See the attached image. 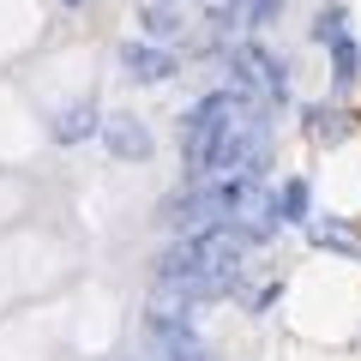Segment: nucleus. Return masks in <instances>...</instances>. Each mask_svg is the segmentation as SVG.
<instances>
[{
	"label": "nucleus",
	"instance_id": "obj_1",
	"mask_svg": "<svg viewBox=\"0 0 361 361\" xmlns=\"http://www.w3.org/2000/svg\"><path fill=\"white\" fill-rule=\"evenodd\" d=\"M247 235L235 223H205V229H187L180 247H169L157 259V295L163 301H217L235 289V271H241V253H247Z\"/></svg>",
	"mask_w": 361,
	"mask_h": 361
},
{
	"label": "nucleus",
	"instance_id": "obj_2",
	"mask_svg": "<svg viewBox=\"0 0 361 361\" xmlns=\"http://www.w3.org/2000/svg\"><path fill=\"white\" fill-rule=\"evenodd\" d=\"M229 103H235V85L199 97V103L180 115V157H187V175H193V180H205V169H211V151H217V133H223Z\"/></svg>",
	"mask_w": 361,
	"mask_h": 361
},
{
	"label": "nucleus",
	"instance_id": "obj_3",
	"mask_svg": "<svg viewBox=\"0 0 361 361\" xmlns=\"http://www.w3.org/2000/svg\"><path fill=\"white\" fill-rule=\"evenodd\" d=\"M229 85L247 90V97H259L265 109L289 97V73H283V61H277L271 49H259V42H235V49H229Z\"/></svg>",
	"mask_w": 361,
	"mask_h": 361
},
{
	"label": "nucleus",
	"instance_id": "obj_4",
	"mask_svg": "<svg viewBox=\"0 0 361 361\" xmlns=\"http://www.w3.org/2000/svg\"><path fill=\"white\" fill-rule=\"evenodd\" d=\"M151 343H157V355L163 361H211V349L193 337V325L187 319H175V313H151Z\"/></svg>",
	"mask_w": 361,
	"mask_h": 361
},
{
	"label": "nucleus",
	"instance_id": "obj_5",
	"mask_svg": "<svg viewBox=\"0 0 361 361\" xmlns=\"http://www.w3.org/2000/svg\"><path fill=\"white\" fill-rule=\"evenodd\" d=\"M121 66H127V78H139V85H163V78L175 73V54H169V42H127V49H121Z\"/></svg>",
	"mask_w": 361,
	"mask_h": 361
},
{
	"label": "nucleus",
	"instance_id": "obj_6",
	"mask_svg": "<svg viewBox=\"0 0 361 361\" xmlns=\"http://www.w3.org/2000/svg\"><path fill=\"white\" fill-rule=\"evenodd\" d=\"M103 139H109V151H115L121 163H145V157H151V133H145V121H133V115H109Z\"/></svg>",
	"mask_w": 361,
	"mask_h": 361
},
{
	"label": "nucleus",
	"instance_id": "obj_7",
	"mask_svg": "<svg viewBox=\"0 0 361 361\" xmlns=\"http://www.w3.org/2000/svg\"><path fill=\"white\" fill-rule=\"evenodd\" d=\"M90 133H103V121H97V103H73L54 115V139L73 145V139H90Z\"/></svg>",
	"mask_w": 361,
	"mask_h": 361
},
{
	"label": "nucleus",
	"instance_id": "obj_8",
	"mask_svg": "<svg viewBox=\"0 0 361 361\" xmlns=\"http://www.w3.org/2000/svg\"><path fill=\"white\" fill-rule=\"evenodd\" d=\"M145 30H151L157 42H175L180 37V0H151V6H145Z\"/></svg>",
	"mask_w": 361,
	"mask_h": 361
},
{
	"label": "nucleus",
	"instance_id": "obj_9",
	"mask_svg": "<svg viewBox=\"0 0 361 361\" xmlns=\"http://www.w3.org/2000/svg\"><path fill=\"white\" fill-rule=\"evenodd\" d=\"M355 66H361L355 42H349V30H337V37H331V78H337V85H349V78H355Z\"/></svg>",
	"mask_w": 361,
	"mask_h": 361
},
{
	"label": "nucleus",
	"instance_id": "obj_10",
	"mask_svg": "<svg viewBox=\"0 0 361 361\" xmlns=\"http://www.w3.org/2000/svg\"><path fill=\"white\" fill-rule=\"evenodd\" d=\"M277 217H283V223H307V180H283V193H277Z\"/></svg>",
	"mask_w": 361,
	"mask_h": 361
},
{
	"label": "nucleus",
	"instance_id": "obj_11",
	"mask_svg": "<svg viewBox=\"0 0 361 361\" xmlns=\"http://www.w3.org/2000/svg\"><path fill=\"white\" fill-rule=\"evenodd\" d=\"M307 121H313V127H307L313 139H337V133H343V127H337V121H343V115H331V109H313Z\"/></svg>",
	"mask_w": 361,
	"mask_h": 361
},
{
	"label": "nucleus",
	"instance_id": "obj_12",
	"mask_svg": "<svg viewBox=\"0 0 361 361\" xmlns=\"http://www.w3.org/2000/svg\"><path fill=\"white\" fill-rule=\"evenodd\" d=\"M277 6H283V0H247V18H253V25H265Z\"/></svg>",
	"mask_w": 361,
	"mask_h": 361
},
{
	"label": "nucleus",
	"instance_id": "obj_13",
	"mask_svg": "<svg viewBox=\"0 0 361 361\" xmlns=\"http://www.w3.org/2000/svg\"><path fill=\"white\" fill-rule=\"evenodd\" d=\"M66 6H78V0H66Z\"/></svg>",
	"mask_w": 361,
	"mask_h": 361
},
{
	"label": "nucleus",
	"instance_id": "obj_14",
	"mask_svg": "<svg viewBox=\"0 0 361 361\" xmlns=\"http://www.w3.org/2000/svg\"><path fill=\"white\" fill-rule=\"evenodd\" d=\"M157 361H163V355H157Z\"/></svg>",
	"mask_w": 361,
	"mask_h": 361
}]
</instances>
